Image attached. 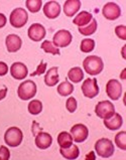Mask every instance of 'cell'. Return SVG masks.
Returning <instances> with one entry per match:
<instances>
[{
    "mask_svg": "<svg viewBox=\"0 0 126 160\" xmlns=\"http://www.w3.org/2000/svg\"><path fill=\"white\" fill-rule=\"evenodd\" d=\"M115 143L121 150H126V132L121 131L115 136Z\"/></svg>",
    "mask_w": 126,
    "mask_h": 160,
    "instance_id": "f546056e",
    "label": "cell"
},
{
    "mask_svg": "<svg viewBox=\"0 0 126 160\" xmlns=\"http://www.w3.org/2000/svg\"><path fill=\"white\" fill-rule=\"evenodd\" d=\"M92 19H93V16L91 13L87 12V11H82L74 18L73 22H74V24H76L77 26L82 27V26H85L88 23H90Z\"/></svg>",
    "mask_w": 126,
    "mask_h": 160,
    "instance_id": "44dd1931",
    "label": "cell"
},
{
    "mask_svg": "<svg viewBox=\"0 0 126 160\" xmlns=\"http://www.w3.org/2000/svg\"><path fill=\"white\" fill-rule=\"evenodd\" d=\"M96 153L103 158H108L114 153V145L110 139L101 138L95 143Z\"/></svg>",
    "mask_w": 126,
    "mask_h": 160,
    "instance_id": "277c9868",
    "label": "cell"
},
{
    "mask_svg": "<svg viewBox=\"0 0 126 160\" xmlns=\"http://www.w3.org/2000/svg\"><path fill=\"white\" fill-rule=\"evenodd\" d=\"M72 39H73V36H72V33L69 30L61 29L57 31L53 35V43L57 48H67L72 42Z\"/></svg>",
    "mask_w": 126,
    "mask_h": 160,
    "instance_id": "52a82bcc",
    "label": "cell"
},
{
    "mask_svg": "<svg viewBox=\"0 0 126 160\" xmlns=\"http://www.w3.org/2000/svg\"><path fill=\"white\" fill-rule=\"evenodd\" d=\"M53 143V137L47 132H39L35 137V145L39 149H48Z\"/></svg>",
    "mask_w": 126,
    "mask_h": 160,
    "instance_id": "e0dca14e",
    "label": "cell"
},
{
    "mask_svg": "<svg viewBox=\"0 0 126 160\" xmlns=\"http://www.w3.org/2000/svg\"><path fill=\"white\" fill-rule=\"evenodd\" d=\"M83 67L85 72L89 75L96 76L99 75L104 68V63L100 57L90 56L87 57L83 62Z\"/></svg>",
    "mask_w": 126,
    "mask_h": 160,
    "instance_id": "6da1fadb",
    "label": "cell"
},
{
    "mask_svg": "<svg viewBox=\"0 0 126 160\" xmlns=\"http://www.w3.org/2000/svg\"><path fill=\"white\" fill-rule=\"evenodd\" d=\"M73 92H74V86L68 81L63 82V83L60 84L58 87V93L60 94L62 97L70 96Z\"/></svg>",
    "mask_w": 126,
    "mask_h": 160,
    "instance_id": "cb8c5ba5",
    "label": "cell"
},
{
    "mask_svg": "<svg viewBox=\"0 0 126 160\" xmlns=\"http://www.w3.org/2000/svg\"><path fill=\"white\" fill-rule=\"evenodd\" d=\"M123 124V119H122V116L120 115L118 113H114L113 115H112L110 118L108 119H105L104 120V125L107 129L109 130H118L121 128Z\"/></svg>",
    "mask_w": 126,
    "mask_h": 160,
    "instance_id": "2e32d148",
    "label": "cell"
},
{
    "mask_svg": "<svg viewBox=\"0 0 126 160\" xmlns=\"http://www.w3.org/2000/svg\"><path fill=\"white\" fill-rule=\"evenodd\" d=\"M42 48L43 49V52H46L47 53H52L53 56H60V49H58L55 44L49 40H44L42 43Z\"/></svg>",
    "mask_w": 126,
    "mask_h": 160,
    "instance_id": "484cf974",
    "label": "cell"
},
{
    "mask_svg": "<svg viewBox=\"0 0 126 160\" xmlns=\"http://www.w3.org/2000/svg\"><path fill=\"white\" fill-rule=\"evenodd\" d=\"M96 115L101 119H108L115 113V107L110 101H102L96 105Z\"/></svg>",
    "mask_w": 126,
    "mask_h": 160,
    "instance_id": "8992f818",
    "label": "cell"
},
{
    "mask_svg": "<svg viewBox=\"0 0 126 160\" xmlns=\"http://www.w3.org/2000/svg\"><path fill=\"white\" fill-rule=\"evenodd\" d=\"M10 74L13 79L15 80H24L28 74V67L24 63L16 62L10 68Z\"/></svg>",
    "mask_w": 126,
    "mask_h": 160,
    "instance_id": "4fadbf2b",
    "label": "cell"
},
{
    "mask_svg": "<svg viewBox=\"0 0 126 160\" xmlns=\"http://www.w3.org/2000/svg\"><path fill=\"white\" fill-rule=\"evenodd\" d=\"M23 139V134L22 131L17 127H10L6 130L4 134V141L6 145L10 147H17L19 146Z\"/></svg>",
    "mask_w": 126,
    "mask_h": 160,
    "instance_id": "7a4b0ae2",
    "label": "cell"
},
{
    "mask_svg": "<svg viewBox=\"0 0 126 160\" xmlns=\"http://www.w3.org/2000/svg\"><path fill=\"white\" fill-rule=\"evenodd\" d=\"M68 78L70 79V81L73 82V83H80V82L83 81V79H84L83 70L79 67L72 68L68 72Z\"/></svg>",
    "mask_w": 126,
    "mask_h": 160,
    "instance_id": "603a6c76",
    "label": "cell"
},
{
    "mask_svg": "<svg viewBox=\"0 0 126 160\" xmlns=\"http://www.w3.org/2000/svg\"><path fill=\"white\" fill-rule=\"evenodd\" d=\"M96 158V156H95V154H94V152L93 151H91V152H89V154L86 156V159H95Z\"/></svg>",
    "mask_w": 126,
    "mask_h": 160,
    "instance_id": "74e56055",
    "label": "cell"
},
{
    "mask_svg": "<svg viewBox=\"0 0 126 160\" xmlns=\"http://www.w3.org/2000/svg\"><path fill=\"white\" fill-rule=\"evenodd\" d=\"M106 93L111 100L117 101L122 95V85L118 80L115 79L108 81L106 85Z\"/></svg>",
    "mask_w": 126,
    "mask_h": 160,
    "instance_id": "ba28073f",
    "label": "cell"
},
{
    "mask_svg": "<svg viewBox=\"0 0 126 160\" xmlns=\"http://www.w3.org/2000/svg\"><path fill=\"white\" fill-rule=\"evenodd\" d=\"M10 24L15 27V28H20V27H23L26 22L28 20V14L26 12L25 9L23 8H15L10 13Z\"/></svg>",
    "mask_w": 126,
    "mask_h": 160,
    "instance_id": "5b68a950",
    "label": "cell"
},
{
    "mask_svg": "<svg viewBox=\"0 0 126 160\" xmlns=\"http://www.w3.org/2000/svg\"><path fill=\"white\" fill-rule=\"evenodd\" d=\"M46 68H47V63H44L43 61L40 62V63L38 65L37 71H35L34 72H33V74H30L31 77H35V76H40L43 75V72H46Z\"/></svg>",
    "mask_w": 126,
    "mask_h": 160,
    "instance_id": "836d02e7",
    "label": "cell"
},
{
    "mask_svg": "<svg viewBox=\"0 0 126 160\" xmlns=\"http://www.w3.org/2000/svg\"><path fill=\"white\" fill-rule=\"evenodd\" d=\"M81 8L80 0H68L64 4V12L68 17L74 16Z\"/></svg>",
    "mask_w": 126,
    "mask_h": 160,
    "instance_id": "ac0fdd59",
    "label": "cell"
},
{
    "mask_svg": "<svg viewBox=\"0 0 126 160\" xmlns=\"http://www.w3.org/2000/svg\"><path fill=\"white\" fill-rule=\"evenodd\" d=\"M25 5L30 12L35 13L40 10L43 2H42V0H28V1L25 2Z\"/></svg>",
    "mask_w": 126,
    "mask_h": 160,
    "instance_id": "f1b7e54d",
    "label": "cell"
},
{
    "mask_svg": "<svg viewBox=\"0 0 126 160\" xmlns=\"http://www.w3.org/2000/svg\"><path fill=\"white\" fill-rule=\"evenodd\" d=\"M82 92L86 98L93 99L99 94V87L96 79H86L82 85Z\"/></svg>",
    "mask_w": 126,
    "mask_h": 160,
    "instance_id": "9c48e42d",
    "label": "cell"
},
{
    "mask_svg": "<svg viewBox=\"0 0 126 160\" xmlns=\"http://www.w3.org/2000/svg\"><path fill=\"white\" fill-rule=\"evenodd\" d=\"M43 13L49 19H55L61 14V5L57 1H48L43 6Z\"/></svg>",
    "mask_w": 126,
    "mask_h": 160,
    "instance_id": "5bb4252c",
    "label": "cell"
},
{
    "mask_svg": "<svg viewBox=\"0 0 126 160\" xmlns=\"http://www.w3.org/2000/svg\"><path fill=\"white\" fill-rule=\"evenodd\" d=\"M77 100H76L74 97H70L66 102V108L70 113H74L76 110H77Z\"/></svg>",
    "mask_w": 126,
    "mask_h": 160,
    "instance_id": "4dcf8cb0",
    "label": "cell"
},
{
    "mask_svg": "<svg viewBox=\"0 0 126 160\" xmlns=\"http://www.w3.org/2000/svg\"><path fill=\"white\" fill-rule=\"evenodd\" d=\"M73 137L69 132L63 131L58 135V143L61 148H68L73 144Z\"/></svg>",
    "mask_w": 126,
    "mask_h": 160,
    "instance_id": "7402d4cb",
    "label": "cell"
},
{
    "mask_svg": "<svg viewBox=\"0 0 126 160\" xmlns=\"http://www.w3.org/2000/svg\"><path fill=\"white\" fill-rule=\"evenodd\" d=\"M37 94V85L33 81H24L21 83L17 90V95L19 99L23 101H28L29 99H33Z\"/></svg>",
    "mask_w": 126,
    "mask_h": 160,
    "instance_id": "3957f363",
    "label": "cell"
},
{
    "mask_svg": "<svg viewBox=\"0 0 126 160\" xmlns=\"http://www.w3.org/2000/svg\"><path fill=\"white\" fill-rule=\"evenodd\" d=\"M115 33L122 40L126 39V27L124 25H118L115 27Z\"/></svg>",
    "mask_w": 126,
    "mask_h": 160,
    "instance_id": "1f68e13d",
    "label": "cell"
},
{
    "mask_svg": "<svg viewBox=\"0 0 126 160\" xmlns=\"http://www.w3.org/2000/svg\"><path fill=\"white\" fill-rule=\"evenodd\" d=\"M10 158V151L5 146L0 147V160H8Z\"/></svg>",
    "mask_w": 126,
    "mask_h": 160,
    "instance_id": "d6a6232c",
    "label": "cell"
},
{
    "mask_svg": "<svg viewBox=\"0 0 126 160\" xmlns=\"http://www.w3.org/2000/svg\"><path fill=\"white\" fill-rule=\"evenodd\" d=\"M97 30V20L95 18H93L90 23L87 25L79 27V32L83 35H91Z\"/></svg>",
    "mask_w": 126,
    "mask_h": 160,
    "instance_id": "d4e9b609",
    "label": "cell"
},
{
    "mask_svg": "<svg viewBox=\"0 0 126 160\" xmlns=\"http://www.w3.org/2000/svg\"><path fill=\"white\" fill-rule=\"evenodd\" d=\"M8 72V66L6 65L5 62H0V77L5 76Z\"/></svg>",
    "mask_w": 126,
    "mask_h": 160,
    "instance_id": "e575fe53",
    "label": "cell"
},
{
    "mask_svg": "<svg viewBox=\"0 0 126 160\" xmlns=\"http://www.w3.org/2000/svg\"><path fill=\"white\" fill-rule=\"evenodd\" d=\"M6 95H7V88H4L2 90H0V101L5 98Z\"/></svg>",
    "mask_w": 126,
    "mask_h": 160,
    "instance_id": "8d00e7d4",
    "label": "cell"
},
{
    "mask_svg": "<svg viewBox=\"0 0 126 160\" xmlns=\"http://www.w3.org/2000/svg\"><path fill=\"white\" fill-rule=\"evenodd\" d=\"M60 153L66 159H77L80 155V150L77 145L72 144L68 148H61Z\"/></svg>",
    "mask_w": 126,
    "mask_h": 160,
    "instance_id": "ffe728a7",
    "label": "cell"
},
{
    "mask_svg": "<svg viewBox=\"0 0 126 160\" xmlns=\"http://www.w3.org/2000/svg\"><path fill=\"white\" fill-rule=\"evenodd\" d=\"M28 38L33 40V42H40L46 38L47 31L43 25L39 23H33L29 26L28 31Z\"/></svg>",
    "mask_w": 126,
    "mask_h": 160,
    "instance_id": "7c38bea8",
    "label": "cell"
},
{
    "mask_svg": "<svg viewBox=\"0 0 126 160\" xmlns=\"http://www.w3.org/2000/svg\"><path fill=\"white\" fill-rule=\"evenodd\" d=\"M102 13L106 19L115 20L117 18H119L121 15V8L115 2H108L103 7Z\"/></svg>",
    "mask_w": 126,
    "mask_h": 160,
    "instance_id": "30bf717a",
    "label": "cell"
},
{
    "mask_svg": "<svg viewBox=\"0 0 126 160\" xmlns=\"http://www.w3.org/2000/svg\"><path fill=\"white\" fill-rule=\"evenodd\" d=\"M71 135L77 143H82L88 138L89 130L84 124H76L71 128Z\"/></svg>",
    "mask_w": 126,
    "mask_h": 160,
    "instance_id": "8fae6325",
    "label": "cell"
},
{
    "mask_svg": "<svg viewBox=\"0 0 126 160\" xmlns=\"http://www.w3.org/2000/svg\"><path fill=\"white\" fill-rule=\"evenodd\" d=\"M5 44H6L7 51L9 52H18L21 48L22 40L18 35L9 34V35L6 36Z\"/></svg>",
    "mask_w": 126,
    "mask_h": 160,
    "instance_id": "9a60e30c",
    "label": "cell"
},
{
    "mask_svg": "<svg viewBox=\"0 0 126 160\" xmlns=\"http://www.w3.org/2000/svg\"><path fill=\"white\" fill-rule=\"evenodd\" d=\"M6 16L3 14V13H0V28H2V27L5 26L6 24Z\"/></svg>",
    "mask_w": 126,
    "mask_h": 160,
    "instance_id": "d590c367",
    "label": "cell"
},
{
    "mask_svg": "<svg viewBox=\"0 0 126 160\" xmlns=\"http://www.w3.org/2000/svg\"><path fill=\"white\" fill-rule=\"evenodd\" d=\"M81 52H92L94 48H95V42L91 38H86L83 39L81 42V45H80Z\"/></svg>",
    "mask_w": 126,
    "mask_h": 160,
    "instance_id": "83f0119b",
    "label": "cell"
},
{
    "mask_svg": "<svg viewBox=\"0 0 126 160\" xmlns=\"http://www.w3.org/2000/svg\"><path fill=\"white\" fill-rule=\"evenodd\" d=\"M43 111V103L38 100H33L28 104V112L31 115H38Z\"/></svg>",
    "mask_w": 126,
    "mask_h": 160,
    "instance_id": "4316f807",
    "label": "cell"
},
{
    "mask_svg": "<svg viewBox=\"0 0 126 160\" xmlns=\"http://www.w3.org/2000/svg\"><path fill=\"white\" fill-rule=\"evenodd\" d=\"M58 67H53L52 68H49L46 74V77H44V84L48 87H53L58 83L60 77H58Z\"/></svg>",
    "mask_w": 126,
    "mask_h": 160,
    "instance_id": "d6986e66",
    "label": "cell"
}]
</instances>
